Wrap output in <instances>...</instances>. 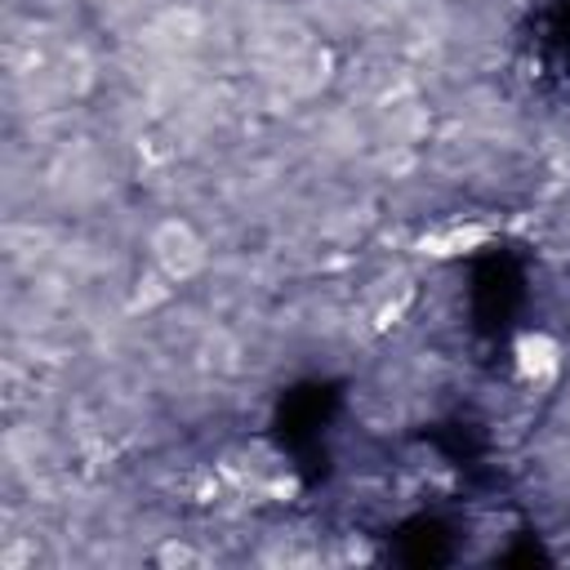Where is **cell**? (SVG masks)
Listing matches in <instances>:
<instances>
[{"label": "cell", "instance_id": "obj_1", "mask_svg": "<svg viewBox=\"0 0 570 570\" xmlns=\"http://www.w3.org/2000/svg\"><path fill=\"white\" fill-rule=\"evenodd\" d=\"M151 254H156V267L169 276V281H187L205 267V245L200 236L187 227V223H160L156 236H151Z\"/></svg>", "mask_w": 570, "mask_h": 570}, {"label": "cell", "instance_id": "obj_3", "mask_svg": "<svg viewBox=\"0 0 570 570\" xmlns=\"http://www.w3.org/2000/svg\"><path fill=\"white\" fill-rule=\"evenodd\" d=\"M156 561L160 566H183V561H196V552L187 548V543H178V539H169L160 552H156Z\"/></svg>", "mask_w": 570, "mask_h": 570}, {"label": "cell", "instance_id": "obj_2", "mask_svg": "<svg viewBox=\"0 0 570 570\" xmlns=\"http://www.w3.org/2000/svg\"><path fill=\"white\" fill-rule=\"evenodd\" d=\"M557 356H561V347H557L548 334H521V338H517V370H521V379H530V383L552 379V374H557Z\"/></svg>", "mask_w": 570, "mask_h": 570}]
</instances>
